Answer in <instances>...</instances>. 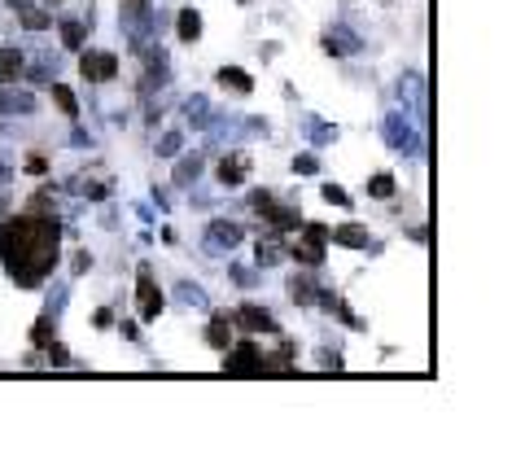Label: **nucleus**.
<instances>
[{
    "label": "nucleus",
    "instance_id": "obj_2",
    "mask_svg": "<svg viewBox=\"0 0 525 464\" xmlns=\"http://www.w3.org/2000/svg\"><path fill=\"white\" fill-rule=\"evenodd\" d=\"M79 75H84L88 84H105V79L119 75V57L96 53V48H79Z\"/></svg>",
    "mask_w": 525,
    "mask_h": 464
},
{
    "label": "nucleus",
    "instance_id": "obj_6",
    "mask_svg": "<svg viewBox=\"0 0 525 464\" xmlns=\"http://www.w3.org/2000/svg\"><path fill=\"white\" fill-rule=\"evenodd\" d=\"M328 241H333V245H346V250H364V245H368V228H359V224H341V228L328 232Z\"/></svg>",
    "mask_w": 525,
    "mask_h": 464
},
{
    "label": "nucleus",
    "instance_id": "obj_13",
    "mask_svg": "<svg viewBox=\"0 0 525 464\" xmlns=\"http://www.w3.org/2000/svg\"><path fill=\"white\" fill-rule=\"evenodd\" d=\"M293 259H298V263H306V268H320V263H324V245L302 237L298 245H293Z\"/></svg>",
    "mask_w": 525,
    "mask_h": 464
},
{
    "label": "nucleus",
    "instance_id": "obj_20",
    "mask_svg": "<svg viewBox=\"0 0 525 464\" xmlns=\"http://www.w3.org/2000/svg\"><path fill=\"white\" fill-rule=\"evenodd\" d=\"M368 193H372V197H394V175H376V180H368Z\"/></svg>",
    "mask_w": 525,
    "mask_h": 464
},
{
    "label": "nucleus",
    "instance_id": "obj_12",
    "mask_svg": "<svg viewBox=\"0 0 525 464\" xmlns=\"http://www.w3.org/2000/svg\"><path fill=\"white\" fill-rule=\"evenodd\" d=\"M219 88H232V92H250V88H254V79L245 75V71H237V66H223V71H219Z\"/></svg>",
    "mask_w": 525,
    "mask_h": 464
},
{
    "label": "nucleus",
    "instance_id": "obj_15",
    "mask_svg": "<svg viewBox=\"0 0 525 464\" xmlns=\"http://www.w3.org/2000/svg\"><path fill=\"white\" fill-rule=\"evenodd\" d=\"M210 245H215V250H223V245H228V250H232V241H241V228L237 224H215V228H210V237H206Z\"/></svg>",
    "mask_w": 525,
    "mask_h": 464
},
{
    "label": "nucleus",
    "instance_id": "obj_8",
    "mask_svg": "<svg viewBox=\"0 0 525 464\" xmlns=\"http://www.w3.org/2000/svg\"><path fill=\"white\" fill-rule=\"evenodd\" d=\"M206 342L215 346V351H228V346H232V316H228V311L206 324Z\"/></svg>",
    "mask_w": 525,
    "mask_h": 464
},
{
    "label": "nucleus",
    "instance_id": "obj_4",
    "mask_svg": "<svg viewBox=\"0 0 525 464\" xmlns=\"http://www.w3.org/2000/svg\"><path fill=\"white\" fill-rule=\"evenodd\" d=\"M136 303H140V320H158L162 316V289L149 268H140V280H136Z\"/></svg>",
    "mask_w": 525,
    "mask_h": 464
},
{
    "label": "nucleus",
    "instance_id": "obj_10",
    "mask_svg": "<svg viewBox=\"0 0 525 464\" xmlns=\"http://www.w3.org/2000/svg\"><path fill=\"white\" fill-rule=\"evenodd\" d=\"M245 171H250V158H245V154H232V158L219 162V180H223V184H241Z\"/></svg>",
    "mask_w": 525,
    "mask_h": 464
},
{
    "label": "nucleus",
    "instance_id": "obj_9",
    "mask_svg": "<svg viewBox=\"0 0 525 464\" xmlns=\"http://www.w3.org/2000/svg\"><path fill=\"white\" fill-rule=\"evenodd\" d=\"M262 219H267L276 232H289V228H302V215L298 210H289V206H267L262 210Z\"/></svg>",
    "mask_w": 525,
    "mask_h": 464
},
{
    "label": "nucleus",
    "instance_id": "obj_11",
    "mask_svg": "<svg viewBox=\"0 0 525 464\" xmlns=\"http://www.w3.org/2000/svg\"><path fill=\"white\" fill-rule=\"evenodd\" d=\"M175 27H179V40H188V44L202 40V13H197V9H179Z\"/></svg>",
    "mask_w": 525,
    "mask_h": 464
},
{
    "label": "nucleus",
    "instance_id": "obj_21",
    "mask_svg": "<svg viewBox=\"0 0 525 464\" xmlns=\"http://www.w3.org/2000/svg\"><path fill=\"white\" fill-rule=\"evenodd\" d=\"M44 351H48V359H53L57 368H61V363H71V355H66V346H61V342H48Z\"/></svg>",
    "mask_w": 525,
    "mask_h": 464
},
{
    "label": "nucleus",
    "instance_id": "obj_23",
    "mask_svg": "<svg viewBox=\"0 0 525 464\" xmlns=\"http://www.w3.org/2000/svg\"><path fill=\"white\" fill-rule=\"evenodd\" d=\"M328 232H333V228H328V224H306V241H328Z\"/></svg>",
    "mask_w": 525,
    "mask_h": 464
},
{
    "label": "nucleus",
    "instance_id": "obj_25",
    "mask_svg": "<svg viewBox=\"0 0 525 464\" xmlns=\"http://www.w3.org/2000/svg\"><path fill=\"white\" fill-rule=\"evenodd\" d=\"M267 206H276V197H272V193H254V210L262 215V210H267Z\"/></svg>",
    "mask_w": 525,
    "mask_h": 464
},
{
    "label": "nucleus",
    "instance_id": "obj_5",
    "mask_svg": "<svg viewBox=\"0 0 525 464\" xmlns=\"http://www.w3.org/2000/svg\"><path fill=\"white\" fill-rule=\"evenodd\" d=\"M232 324H241L245 333H272V328H276V320H272L267 307H241L237 316H232Z\"/></svg>",
    "mask_w": 525,
    "mask_h": 464
},
{
    "label": "nucleus",
    "instance_id": "obj_22",
    "mask_svg": "<svg viewBox=\"0 0 525 464\" xmlns=\"http://www.w3.org/2000/svg\"><path fill=\"white\" fill-rule=\"evenodd\" d=\"M281 250H276V241H258V263H276Z\"/></svg>",
    "mask_w": 525,
    "mask_h": 464
},
{
    "label": "nucleus",
    "instance_id": "obj_14",
    "mask_svg": "<svg viewBox=\"0 0 525 464\" xmlns=\"http://www.w3.org/2000/svg\"><path fill=\"white\" fill-rule=\"evenodd\" d=\"M9 5L18 9V18H22V27H27V31H44L48 22H53L48 13H40V9H27V0H9Z\"/></svg>",
    "mask_w": 525,
    "mask_h": 464
},
{
    "label": "nucleus",
    "instance_id": "obj_17",
    "mask_svg": "<svg viewBox=\"0 0 525 464\" xmlns=\"http://www.w3.org/2000/svg\"><path fill=\"white\" fill-rule=\"evenodd\" d=\"M53 101H57V110L66 114V119H75V114H79V106H75V92L66 88V84H53Z\"/></svg>",
    "mask_w": 525,
    "mask_h": 464
},
{
    "label": "nucleus",
    "instance_id": "obj_18",
    "mask_svg": "<svg viewBox=\"0 0 525 464\" xmlns=\"http://www.w3.org/2000/svg\"><path fill=\"white\" fill-rule=\"evenodd\" d=\"M61 44L71 48V53H79V48H84V27L79 22H61Z\"/></svg>",
    "mask_w": 525,
    "mask_h": 464
},
{
    "label": "nucleus",
    "instance_id": "obj_16",
    "mask_svg": "<svg viewBox=\"0 0 525 464\" xmlns=\"http://www.w3.org/2000/svg\"><path fill=\"white\" fill-rule=\"evenodd\" d=\"M316 280H311V276H298V280H293V285H289V298H293V303H316Z\"/></svg>",
    "mask_w": 525,
    "mask_h": 464
},
{
    "label": "nucleus",
    "instance_id": "obj_24",
    "mask_svg": "<svg viewBox=\"0 0 525 464\" xmlns=\"http://www.w3.org/2000/svg\"><path fill=\"white\" fill-rule=\"evenodd\" d=\"M324 202H337V206H350V197L341 193L337 184H324Z\"/></svg>",
    "mask_w": 525,
    "mask_h": 464
},
{
    "label": "nucleus",
    "instance_id": "obj_26",
    "mask_svg": "<svg viewBox=\"0 0 525 464\" xmlns=\"http://www.w3.org/2000/svg\"><path fill=\"white\" fill-rule=\"evenodd\" d=\"M44 5H61V0H44Z\"/></svg>",
    "mask_w": 525,
    "mask_h": 464
},
{
    "label": "nucleus",
    "instance_id": "obj_1",
    "mask_svg": "<svg viewBox=\"0 0 525 464\" xmlns=\"http://www.w3.org/2000/svg\"><path fill=\"white\" fill-rule=\"evenodd\" d=\"M57 241H61L57 219L40 215V210H22V215L0 224V259H5L9 276L22 289L44 285V276L57 268V254H61Z\"/></svg>",
    "mask_w": 525,
    "mask_h": 464
},
{
    "label": "nucleus",
    "instance_id": "obj_7",
    "mask_svg": "<svg viewBox=\"0 0 525 464\" xmlns=\"http://www.w3.org/2000/svg\"><path fill=\"white\" fill-rule=\"evenodd\" d=\"M27 75V61L18 48H0V84H18V79Z\"/></svg>",
    "mask_w": 525,
    "mask_h": 464
},
{
    "label": "nucleus",
    "instance_id": "obj_19",
    "mask_svg": "<svg viewBox=\"0 0 525 464\" xmlns=\"http://www.w3.org/2000/svg\"><path fill=\"white\" fill-rule=\"evenodd\" d=\"M0 110H22V114H31V110H36V101H31L27 92H18V96H0Z\"/></svg>",
    "mask_w": 525,
    "mask_h": 464
},
{
    "label": "nucleus",
    "instance_id": "obj_3",
    "mask_svg": "<svg viewBox=\"0 0 525 464\" xmlns=\"http://www.w3.org/2000/svg\"><path fill=\"white\" fill-rule=\"evenodd\" d=\"M223 372L228 377H245V372H262V351L254 342H241V346H228V359H223Z\"/></svg>",
    "mask_w": 525,
    "mask_h": 464
}]
</instances>
